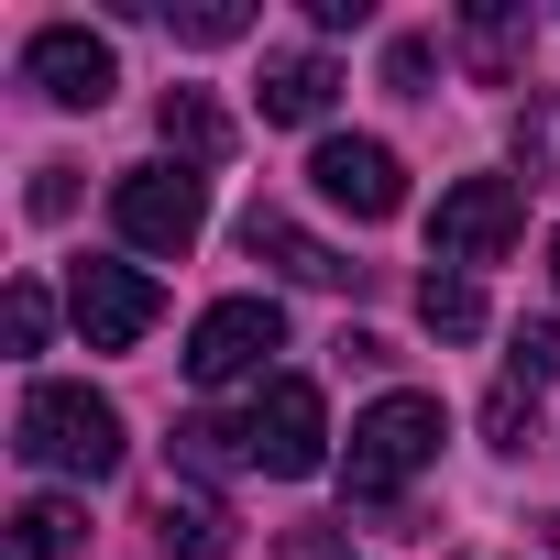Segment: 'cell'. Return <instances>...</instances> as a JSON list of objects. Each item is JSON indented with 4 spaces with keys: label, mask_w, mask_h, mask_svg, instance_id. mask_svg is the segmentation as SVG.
Here are the masks:
<instances>
[{
    "label": "cell",
    "mask_w": 560,
    "mask_h": 560,
    "mask_svg": "<svg viewBox=\"0 0 560 560\" xmlns=\"http://www.w3.org/2000/svg\"><path fill=\"white\" fill-rule=\"evenodd\" d=\"M12 451H23L34 472H56V483H110L132 440H121V407H110L100 385H67V374H45V385H23Z\"/></svg>",
    "instance_id": "cell-1"
},
{
    "label": "cell",
    "mask_w": 560,
    "mask_h": 560,
    "mask_svg": "<svg viewBox=\"0 0 560 560\" xmlns=\"http://www.w3.org/2000/svg\"><path fill=\"white\" fill-rule=\"evenodd\" d=\"M440 440H451L440 396H418V385L374 396V407L352 418V451H341V494H352V505H396V494H407V483L440 462Z\"/></svg>",
    "instance_id": "cell-2"
},
{
    "label": "cell",
    "mask_w": 560,
    "mask_h": 560,
    "mask_svg": "<svg viewBox=\"0 0 560 560\" xmlns=\"http://www.w3.org/2000/svg\"><path fill=\"white\" fill-rule=\"evenodd\" d=\"M231 429H242V462H253V472H275V483H308V472L330 462V407H319V385H308V374L253 385V407H242Z\"/></svg>",
    "instance_id": "cell-3"
},
{
    "label": "cell",
    "mask_w": 560,
    "mask_h": 560,
    "mask_svg": "<svg viewBox=\"0 0 560 560\" xmlns=\"http://www.w3.org/2000/svg\"><path fill=\"white\" fill-rule=\"evenodd\" d=\"M516 220H527V187H516V176H462V187H440V209H429V264H440V275H472V264H494V253L516 242Z\"/></svg>",
    "instance_id": "cell-4"
},
{
    "label": "cell",
    "mask_w": 560,
    "mask_h": 560,
    "mask_svg": "<svg viewBox=\"0 0 560 560\" xmlns=\"http://www.w3.org/2000/svg\"><path fill=\"white\" fill-rule=\"evenodd\" d=\"M275 352H287V308L275 298H220L187 330V385H253Z\"/></svg>",
    "instance_id": "cell-5"
},
{
    "label": "cell",
    "mask_w": 560,
    "mask_h": 560,
    "mask_svg": "<svg viewBox=\"0 0 560 560\" xmlns=\"http://www.w3.org/2000/svg\"><path fill=\"white\" fill-rule=\"evenodd\" d=\"M110 220H121L132 253H187L209 231V187H198V165H132L110 187Z\"/></svg>",
    "instance_id": "cell-6"
},
{
    "label": "cell",
    "mask_w": 560,
    "mask_h": 560,
    "mask_svg": "<svg viewBox=\"0 0 560 560\" xmlns=\"http://www.w3.org/2000/svg\"><path fill=\"white\" fill-rule=\"evenodd\" d=\"M67 319H78L89 352H132V341L165 319V298H154L143 264H78V275H67Z\"/></svg>",
    "instance_id": "cell-7"
},
{
    "label": "cell",
    "mask_w": 560,
    "mask_h": 560,
    "mask_svg": "<svg viewBox=\"0 0 560 560\" xmlns=\"http://www.w3.org/2000/svg\"><path fill=\"white\" fill-rule=\"evenodd\" d=\"M23 89H45L56 110H100V100L121 89V56H110V34H89V23H45V34L23 45Z\"/></svg>",
    "instance_id": "cell-8"
},
{
    "label": "cell",
    "mask_w": 560,
    "mask_h": 560,
    "mask_svg": "<svg viewBox=\"0 0 560 560\" xmlns=\"http://www.w3.org/2000/svg\"><path fill=\"white\" fill-rule=\"evenodd\" d=\"M308 187H319L330 209H352V220H396V209H407V165H396V143H374V132H330V143L308 154Z\"/></svg>",
    "instance_id": "cell-9"
},
{
    "label": "cell",
    "mask_w": 560,
    "mask_h": 560,
    "mask_svg": "<svg viewBox=\"0 0 560 560\" xmlns=\"http://www.w3.org/2000/svg\"><path fill=\"white\" fill-rule=\"evenodd\" d=\"M242 253H253V264H275L287 287H352V275H363V264H341L319 231H298L287 209H253V220H242Z\"/></svg>",
    "instance_id": "cell-10"
},
{
    "label": "cell",
    "mask_w": 560,
    "mask_h": 560,
    "mask_svg": "<svg viewBox=\"0 0 560 560\" xmlns=\"http://www.w3.org/2000/svg\"><path fill=\"white\" fill-rule=\"evenodd\" d=\"M154 538H165V560H231L242 516H231L209 483H165V505H154Z\"/></svg>",
    "instance_id": "cell-11"
},
{
    "label": "cell",
    "mask_w": 560,
    "mask_h": 560,
    "mask_svg": "<svg viewBox=\"0 0 560 560\" xmlns=\"http://www.w3.org/2000/svg\"><path fill=\"white\" fill-rule=\"evenodd\" d=\"M264 121H330V100H341V67L330 56H264Z\"/></svg>",
    "instance_id": "cell-12"
},
{
    "label": "cell",
    "mask_w": 560,
    "mask_h": 560,
    "mask_svg": "<svg viewBox=\"0 0 560 560\" xmlns=\"http://www.w3.org/2000/svg\"><path fill=\"white\" fill-rule=\"evenodd\" d=\"M154 132H165V154H176V165H220V154H231V121H220V100H209V89H165Z\"/></svg>",
    "instance_id": "cell-13"
},
{
    "label": "cell",
    "mask_w": 560,
    "mask_h": 560,
    "mask_svg": "<svg viewBox=\"0 0 560 560\" xmlns=\"http://www.w3.org/2000/svg\"><path fill=\"white\" fill-rule=\"evenodd\" d=\"M89 538V516L67 505V494H34L23 516H12V560H56V549H78Z\"/></svg>",
    "instance_id": "cell-14"
},
{
    "label": "cell",
    "mask_w": 560,
    "mask_h": 560,
    "mask_svg": "<svg viewBox=\"0 0 560 560\" xmlns=\"http://www.w3.org/2000/svg\"><path fill=\"white\" fill-rule=\"evenodd\" d=\"M418 319H429L440 341H472V330H483V287H472V275H429V287H418Z\"/></svg>",
    "instance_id": "cell-15"
},
{
    "label": "cell",
    "mask_w": 560,
    "mask_h": 560,
    "mask_svg": "<svg viewBox=\"0 0 560 560\" xmlns=\"http://www.w3.org/2000/svg\"><path fill=\"white\" fill-rule=\"evenodd\" d=\"M176 472H253V462H242V429L187 418V429H176Z\"/></svg>",
    "instance_id": "cell-16"
},
{
    "label": "cell",
    "mask_w": 560,
    "mask_h": 560,
    "mask_svg": "<svg viewBox=\"0 0 560 560\" xmlns=\"http://www.w3.org/2000/svg\"><path fill=\"white\" fill-rule=\"evenodd\" d=\"M165 23H176V45H242L253 34L242 0H198V12H165Z\"/></svg>",
    "instance_id": "cell-17"
},
{
    "label": "cell",
    "mask_w": 560,
    "mask_h": 560,
    "mask_svg": "<svg viewBox=\"0 0 560 560\" xmlns=\"http://www.w3.org/2000/svg\"><path fill=\"white\" fill-rule=\"evenodd\" d=\"M516 34H527V12H505V0H494V12H472V67L505 78V67H516Z\"/></svg>",
    "instance_id": "cell-18"
},
{
    "label": "cell",
    "mask_w": 560,
    "mask_h": 560,
    "mask_svg": "<svg viewBox=\"0 0 560 560\" xmlns=\"http://www.w3.org/2000/svg\"><path fill=\"white\" fill-rule=\"evenodd\" d=\"M0 330H12V352H45V330H56V298L34 287V275L12 287V308H0Z\"/></svg>",
    "instance_id": "cell-19"
},
{
    "label": "cell",
    "mask_w": 560,
    "mask_h": 560,
    "mask_svg": "<svg viewBox=\"0 0 560 560\" xmlns=\"http://www.w3.org/2000/svg\"><path fill=\"white\" fill-rule=\"evenodd\" d=\"M483 429H494V451H527V440H538V396H527V385H494Z\"/></svg>",
    "instance_id": "cell-20"
},
{
    "label": "cell",
    "mask_w": 560,
    "mask_h": 560,
    "mask_svg": "<svg viewBox=\"0 0 560 560\" xmlns=\"http://www.w3.org/2000/svg\"><path fill=\"white\" fill-rule=\"evenodd\" d=\"M516 385H560V319H527L516 330Z\"/></svg>",
    "instance_id": "cell-21"
},
{
    "label": "cell",
    "mask_w": 560,
    "mask_h": 560,
    "mask_svg": "<svg viewBox=\"0 0 560 560\" xmlns=\"http://www.w3.org/2000/svg\"><path fill=\"white\" fill-rule=\"evenodd\" d=\"M385 89H407V100L429 89V34H396V45H385Z\"/></svg>",
    "instance_id": "cell-22"
},
{
    "label": "cell",
    "mask_w": 560,
    "mask_h": 560,
    "mask_svg": "<svg viewBox=\"0 0 560 560\" xmlns=\"http://www.w3.org/2000/svg\"><path fill=\"white\" fill-rule=\"evenodd\" d=\"M67 198H78V165H34V220H67Z\"/></svg>",
    "instance_id": "cell-23"
},
{
    "label": "cell",
    "mask_w": 560,
    "mask_h": 560,
    "mask_svg": "<svg viewBox=\"0 0 560 560\" xmlns=\"http://www.w3.org/2000/svg\"><path fill=\"white\" fill-rule=\"evenodd\" d=\"M549 287H560V231H549Z\"/></svg>",
    "instance_id": "cell-24"
},
{
    "label": "cell",
    "mask_w": 560,
    "mask_h": 560,
    "mask_svg": "<svg viewBox=\"0 0 560 560\" xmlns=\"http://www.w3.org/2000/svg\"><path fill=\"white\" fill-rule=\"evenodd\" d=\"M549 549H560V516H549Z\"/></svg>",
    "instance_id": "cell-25"
}]
</instances>
